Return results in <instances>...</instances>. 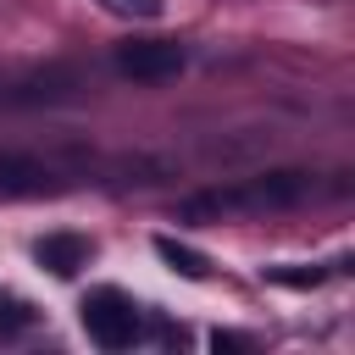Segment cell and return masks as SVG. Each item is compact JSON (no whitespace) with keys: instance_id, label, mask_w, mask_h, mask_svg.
Segmentation results:
<instances>
[{"instance_id":"277c9868","label":"cell","mask_w":355,"mask_h":355,"mask_svg":"<svg viewBox=\"0 0 355 355\" xmlns=\"http://www.w3.org/2000/svg\"><path fill=\"white\" fill-rule=\"evenodd\" d=\"M83 333L100 344V349H128L139 338V311L122 288H94L83 300Z\"/></svg>"},{"instance_id":"52a82bcc","label":"cell","mask_w":355,"mask_h":355,"mask_svg":"<svg viewBox=\"0 0 355 355\" xmlns=\"http://www.w3.org/2000/svg\"><path fill=\"white\" fill-rule=\"evenodd\" d=\"M89 255H94V244H89L83 233H44V239L33 244V261H39L50 277H78V272L89 266Z\"/></svg>"},{"instance_id":"9c48e42d","label":"cell","mask_w":355,"mask_h":355,"mask_svg":"<svg viewBox=\"0 0 355 355\" xmlns=\"http://www.w3.org/2000/svg\"><path fill=\"white\" fill-rule=\"evenodd\" d=\"M333 272H349V255H338L333 266H266L261 277H266V283H283V288H316V283H327Z\"/></svg>"},{"instance_id":"8fae6325","label":"cell","mask_w":355,"mask_h":355,"mask_svg":"<svg viewBox=\"0 0 355 355\" xmlns=\"http://www.w3.org/2000/svg\"><path fill=\"white\" fill-rule=\"evenodd\" d=\"M100 11H111V17H155L161 0H100Z\"/></svg>"},{"instance_id":"7c38bea8","label":"cell","mask_w":355,"mask_h":355,"mask_svg":"<svg viewBox=\"0 0 355 355\" xmlns=\"http://www.w3.org/2000/svg\"><path fill=\"white\" fill-rule=\"evenodd\" d=\"M211 349H216V355H222V349H250V338H244V333H222V327H216V333H211Z\"/></svg>"},{"instance_id":"ba28073f","label":"cell","mask_w":355,"mask_h":355,"mask_svg":"<svg viewBox=\"0 0 355 355\" xmlns=\"http://www.w3.org/2000/svg\"><path fill=\"white\" fill-rule=\"evenodd\" d=\"M155 255H161V261H166V266H172L178 277H194V283H205V277H211V261H205L200 250H189V244L166 239V233L155 239Z\"/></svg>"},{"instance_id":"6da1fadb","label":"cell","mask_w":355,"mask_h":355,"mask_svg":"<svg viewBox=\"0 0 355 355\" xmlns=\"http://www.w3.org/2000/svg\"><path fill=\"white\" fill-rule=\"evenodd\" d=\"M316 178L300 166H277V172H255V178H233L216 189H200L178 205L183 222H233V216H261V211H288L300 200H311Z\"/></svg>"},{"instance_id":"3957f363","label":"cell","mask_w":355,"mask_h":355,"mask_svg":"<svg viewBox=\"0 0 355 355\" xmlns=\"http://www.w3.org/2000/svg\"><path fill=\"white\" fill-rule=\"evenodd\" d=\"M83 94V72L67 61H33V67H0V111H39L67 105Z\"/></svg>"},{"instance_id":"5b68a950","label":"cell","mask_w":355,"mask_h":355,"mask_svg":"<svg viewBox=\"0 0 355 355\" xmlns=\"http://www.w3.org/2000/svg\"><path fill=\"white\" fill-rule=\"evenodd\" d=\"M116 72L122 78H133V83H166V78H178L183 72V61H189V50L178 44V39H122L116 44Z\"/></svg>"},{"instance_id":"7a4b0ae2","label":"cell","mask_w":355,"mask_h":355,"mask_svg":"<svg viewBox=\"0 0 355 355\" xmlns=\"http://www.w3.org/2000/svg\"><path fill=\"white\" fill-rule=\"evenodd\" d=\"M89 172H94L89 150H0V194L6 200L78 189V183H89Z\"/></svg>"},{"instance_id":"8992f818","label":"cell","mask_w":355,"mask_h":355,"mask_svg":"<svg viewBox=\"0 0 355 355\" xmlns=\"http://www.w3.org/2000/svg\"><path fill=\"white\" fill-rule=\"evenodd\" d=\"M178 166L172 155H150V150H133V155H111V161H94L89 183H105V189H155L166 183Z\"/></svg>"},{"instance_id":"30bf717a","label":"cell","mask_w":355,"mask_h":355,"mask_svg":"<svg viewBox=\"0 0 355 355\" xmlns=\"http://www.w3.org/2000/svg\"><path fill=\"white\" fill-rule=\"evenodd\" d=\"M33 322H39V311H33L22 294H6V288H0V338H22Z\"/></svg>"}]
</instances>
